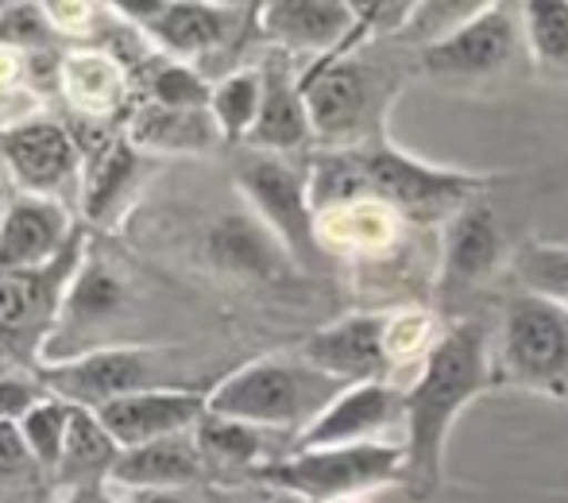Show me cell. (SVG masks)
<instances>
[{
  "mask_svg": "<svg viewBox=\"0 0 568 503\" xmlns=\"http://www.w3.org/2000/svg\"><path fill=\"white\" fill-rule=\"evenodd\" d=\"M495 383L491 333L479 318L453 322L442 333L429 356L422 361L418 376L406 388V476L403 489L414 500H429L442 489L445 445H449L453 422L468 403H476Z\"/></svg>",
  "mask_w": 568,
  "mask_h": 503,
  "instance_id": "cell-1",
  "label": "cell"
},
{
  "mask_svg": "<svg viewBox=\"0 0 568 503\" xmlns=\"http://www.w3.org/2000/svg\"><path fill=\"white\" fill-rule=\"evenodd\" d=\"M341 391H348V383L325 376L302 356L298 361L271 356V361L244 364L229 380H221L205 395V403L217 419L247 422L260 430H286L298 437L337 403Z\"/></svg>",
  "mask_w": 568,
  "mask_h": 503,
  "instance_id": "cell-2",
  "label": "cell"
},
{
  "mask_svg": "<svg viewBox=\"0 0 568 503\" xmlns=\"http://www.w3.org/2000/svg\"><path fill=\"white\" fill-rule=\"evenodd\" d=\"M364 179L367 202H383L410 225H437L460 213L468 202H476L491 179L476 171H453L434 167L418 155H406L383 135L364 148H348Z\"/></svg>",
  "mask_w": 568,
  "mask_h": 503,
  "instance_id": "cell-3",
  "label": "cell"
},
{
  "mask_svg": "<svg viewBox=\"0 0 568 503\" xmlns=\"http://www.w3.org/2000/svg\"><path fill=\"white\" fill-rule=\"evenodd\" d=\"M406 450L390 442L337 445V450L286 453L283 461L255 469L252 481L271 492H291L310 503H344L359 500L364 492L403 484Z\"/></svg>",
  "mask_w": 568,
  "mask_h": 503,
  "instance_id": "cell-4",
  "label": "cell"
},
{
  "mask_svg": "<svg viewBox=\"0 0 568 503\" xmlns=\"http://www.w3.org/2000/svg\"><path fill=\"white\" fill-rule=\"evenodd\" d=\"M491 361L507 388L568 399V310L530 291L510 294Z\"/></svg>",
  "mask_w": 568,
  "mask_h": 503,
  "instance_id": "cell-5",
  "label": "cell"
},
{
  "mask_svg": "<svg viewBox=\"0 0 568 503\" xmlns=\"http://www.w3.org/2000/svg\"><path fill=\"white\" fill-rule=\"evenodd\" d=\"M310 109V124L322 140H356L359 148L383 140V109L390 90L383 74L367 67L359 54L322 59L298 78Z\"/></svg>",
  "mask_w": 568,
  "mask_h": 503,
  "instance_id": "cell-6",
  "label": "cell"
},
{
  "mask_svg": "<svg viewBox=\"0 0 568 503\" xmlns=\"http://www.w3.org/2000/svg\"><path fill=\"white\" fill-rule=\"evenodd\" d=\"M236 182L252 205L260 210L263 225L278 237L298 263H314L322 255L317 241V210L310 202V174L291 167L271 151H252L236 163Z\"/></svg>",
  "mask_w": 568,
  "mask_h": 503,
  "instance_id": "cell-7",
  "label": "cell"
},
{
  "mask_svg": "<svg viewBox=\"0 0 568 503\" xmlns=\"http://www.w3.org/2000/svg\"><path fill=\"white\" fill-rule=\"evenodd\" d=\"M518 47H523V4L487 0L484 12L460 31L434 47H422V70L449 82H484L510 67Z\"/></svg>",
  "mask_w": 568,
  "mask_h": 503,
  "instance_id": "cell-8",
  "label": "cell"
},
{
  "mask_svg": "<svg viewBox=\"0 0 568 503\" xmlns=\"http://www.w3.org/2000/svg\"><path fill=\"white\" fill-rule=\"evenodd\" d=\"M163 361L151 349H101L82 361L59 364V369L43 372L47 395L62 399L70 406H85V411H101L105 403H116L135 391H155L163 388Z\"/></svg>",
  "mask_w": 568,
  "mask_h": 503,
  "instance_id": "cell-9",
  "label": "cell"
},
{
  "mask_svg": "<svg viewBox=\"0 0 568 503\" xmlns=\"http://www.w3.org/2000/svg\"><path fill=\"white\" fill-rule=\"evenodd\" d=\"M387 325L390 310L348 314L302 341L298 356L314 364V369H322L325 376L348 383V388H356V383H390L395 364H390L387 353Z\"/></svg>",
  "mask_w": 568,
  "mask_h": 503,
  "instance_id": "cell-10",
  "label": "cell"
},
{
  "mask_svg": "<svg viewBox=\"0 0 568 503\" xmlns=\"http://www.w3.org/2000/svg\"><path fill=\"white\" fill-rule=\"evenodd\" d=\"M403 411H406L403 388H395V383H356V388L341 391V399L314 422V426L294 437L291 453L379 442L383 430L403 422Z\"/></svg>",
  "mask_w": 568,
  "mask_h": 503,
  "instance_id": "cell-11",
  "label": "cell"
},
{
  "mask_svg": "<svg viewBox=\"0 0 568 503\" xmlns=\"http://www.w3.org/2000/svg\"><path fill=\"white\" fill-rule=\"evenodd\" d=\"M210 403L205 395L179 388H155V391H135L116 403H105L98 414V422L109 430V437L120 450H135V445L163 442L174 434H190L197 422L205 419Z\"/></svg>",
  "mask_w": 568,
  "mask_h": 503,
  "instance_id": "cell-12",
  "label": "cell"
},
{
  "mask_svg": "<svg viewBox=\"0 0 568 503\" xmlns=\"http://www.w3.org/2000/svg\"><path fill=\"white\" fill-rule=\"evenodd\" d=\"M503 263V233L495 210L476 198L460 213L445 221L442 237V268H437V286L442 294L476 291L484 279H491Z\"/></svg>",
  "mask_w": 568,
  "mask_h": 503,
  "instance_id": "cell-13",
  "label": "cell"
},
{
  "mask_svg": "<svg viewBox=\"0 0 568 503\" xmlns=\"http://www.w3.org/2000/svg\"><path fill=\"white\" fill-rule=\"evenodd\" d=\"M260 28L278 51L333 59L356 31V8L344 0H271L260 8Z\"/></svg>",
  "mask_w": 568,
  "mask_h": 503,
  "instance_id": "cell-14",
  "label": "cell"
},
{
  "mask_svg": "<svg viewBox=\"0 0 568 503\" xmlns=\"http://www.w3.org/2000/svg\"><path fill=\"white\" fill-rule=\"evenodd\" d=\"M314 140V124H310V109L302 98V85L294 82L291 67H286L283 51L263 67V109L255 121L247 148L252 151H294L306 148Z\"/></svg>",
  "mask_w": 568,
  "mask_h": 503,
  "instance_id": "cell-15",
  "label": "cell"
},
{
  "mask_svg": "<svg viewBox=\"0 0 568 503\" xmlns=\"http://www.w3.org/2000/svg\"><path fill=\"white\" fill-rule=\"evenodd\" d=\"M67 213L43 198H23L8 210L0 229V271H39L62 260L67 244Z\"/></svg>",
  "mask_w": 568,
  "mask_h": 503,
  "instance_id": "cell-16",
  "label": "cell"
},
{
  "mask_svg": "<svg viewBox=\"0 0 568 503\" xmlns=\"http://www.w3.org/2000/svg\"><path fill=\"white\" fill-rule=\"evenodd\" d=\"M0 151H4L8 167L20 174L23 187L31 190H54L78 163V148L67 135V128L51 121L20 124L12 132L0 135Z\"/></svg>",
  "mask_w": 568,
  "mask_h": 503,
  "instance_id": "cell-17",
  "label": "cell"
},
{
  "mask_svg": "<svg viewBox=\"0 0 568 503\" xmlns=\"http://www.w3.org/2000/svg\"><path fill=\"white\" fill-rule=\"evenodd\" d=\"M202 450L190 434H174L163 442L135 445V450H120L116 465L109 469V481L116 489H179L202 476Z\"/></svg>",
  "mask_w": 568,
  "mask_h": 503,
  "instance_id": "cell-18",
  "label": "cell"
},
{
  "mask_svg": "<svg viewBox=\"0 0 568 503\" xmlns=\"http://www.w3.org/2000/svg\"><path fill=\"white\" fill-rule=\"evenodd\" d=\"M124 12H140L151 36L174 54H202L225 43L232 20L229 8L213 4H124Z\"/></svg>",
  "mask_w": 568,
  "mask_h": 503,
  "instance_id": "cell-19",
  "label": "cell"
},
{
  "mask_svg": "<svg viewBox=\"0 0 568 503\" xmlns=\"http://www.w3.org/2000/svg\"><path fill=\"white\" fill-rule=\"evenodd\" d=\"M406 221L383 202H352L337 210L317 213V241H337L352 252H379L390 241H398Z\"/></svg>",
  "mask_w": 568,
  "mask_h": 503,
  "instance_id": "cell-20",
  "label": "cell"
},
{
  "mask_svg": "<svg viewBox=\"0 0 568 503\" xmlns=\"http://www.w3.org/2000/svg\"><path fill=\"white\" fill-rule=\"evenodd\" d=\"M267 434L271 430L247 426V422H232V419H217V414H210V411H205V419L194 426V442L205 461H217V465H229V469H244L247 476H252L255 469L271 465V461H283L267 445Z\"/></svg>",
  "mask_w": 568,
  "mask_h": 503,
  "instance_id": "cell-21",
  "label": "cell"
},
{
  "mask_svg": "<svg viewBox=\"0 0 568 503\" xmlns=\"http://www.w3.org/2000/svg\"><path fill=\"white\" fill-rule=\"evenodd\" d=\"M132 140L148 143V148H163V151H202V148H213L217 140H225V135H221L210 109L148 105L132 121Z\"/></svg>",
  "mask_w": 568,
  "mask_h": 503,
  "instance_id": "cell-22",
  "label": "cell"
},
{
  "mask_svg": "<svg viewBox=\"0 0 568 503\" xmlns=\"http://www.w3.org/2000/svg\"><path fill=\"white\" fill-rule=\"evenodd\" d=\"M62 260H67V252H62ZM62 260L39 271H0V330L16 333L39 322L54 306V286L62 279V271L54 268H62Z\"/></svg>",
  "mask_w": 568,
  "mask_h": 503,
  "instance_id": "cell-23",
  "label": "cell"
},
{
  "mask_svg": "<svg viewBox=\"0 0 568 503\" xmlns=\"http://www.w3.org/2000/svg\"><path fill=\"white\" fill-rule=\"evenodd\" d=\"M120 457V445L109 437V430L98 422V414L85 406H70V426H67V445H62L59 473L67 481H82V476L109 473Z\"/></svg>",
  "mask_w": 568,
  "mask_h": 503,
  "instance_id": "cell-24",
  "label": "cell"
},
{
  "mask_svg": "<svg viewBox=\"0 0 568 503\" xmlns=\"http://www.w3.org/2000/svg\"><path fill=\"white\" fill-rule=\"evenodd\" d=\"M263 109V67L260 70H236L221 85H213L210 113L217 121L221 135L232 140H247Z\"/></svg>",
  "mask_w": 568,
  "mask_h": 503,
  "instance_id": "cell-25",
  "label": "cell"
},
{
  "mask_svg": "<svg viewBox=\"0 0 568 503\" xmlns=\"http://www.w3.org/2000/svg\"><path fill=\"white\" fill-rule=\"evenodd\" d=\"M523 39L538 67L568 74V0H530V4H523Z\"/></svg>",
  "mask_w": 568,
  "mask_h": 503,
  "instance_id": "cell-26",
  "label": "cell"
},
{
  "mask_svg": "<svg viewBox=\"0 0 568 503\" xmlns=\"http://www.w3.org/2000/svg\"><path fill=\"white\" fill-rule=\"evenodd\" d=\"M515 275L523 291L541 294L568 310V249L565 244L530 241L515 255Z\"/></svg>",
  "mask_w": 568,
  "mask_h": 503,
  "instance_id": "cell-27",
  "label": "cell"
},
{
  "mask_svg": "<svg viewBox=\"0 0 568 503\" xmlns=\"http://www.w3.org/2000/svg\"><path fill=\"white\" fill-rule=\"evenodd\" d=\"M67 426H70V403L47 395L43 403H36L28 414L20 419L23 442H28L31 457L47 469H59L62 461V445H67Z\"/></svg>",
  "mask_w": 568,
  "mask_h": 503,
  "instance_id": "cell-28",
  "label": "cell"
},
{
  "mask_svg": "<svg viewBox=\"0 0 568 503\" xmlns=\"http://www.w3.org/2000/svg\"><path fill=\"white\" fill-rule=\"evenodd\" d=\"M128 174H132V148L124 140H109L105 148L98 151L90 174H85L82 187V202L90 218H105V210L116 202V194L124 190Z\"/></svg>",
  "mask_w": 568,
  "mask_h": 503,
  "instance_id": "cell-29",
  "label": "cell"
},
{
  "mask_svg": "<svg viewBox=\"0 0 568 503\" xmlns=\"http://www.w3.org/2000/svg\"><path fill=\"white\" fill-rule=\"evenodd\" d=\"M213 260L236 271H271L275 241H271L267 229H255L247 221H229L213 233Z\"/></svg>",
  "mask_w": 568,
  "mask_h": 503,
  "instance_id": "cell-30",
  "label": "cell"
},
{
  "mask_svg": "<svg viewBox=\"0 0 568 503\" xmlns=\"http://www.w3.org/2000/svg\"><path fill=\"white\" fill-rule=\"evenodd\" d=\"M487 8V0H426V4H414V16L406 23L403 36L414 39L422 47H434L442 39H449L453 31H460L468 20H476Z\"/></svg>",
  "mask_w": 568,
  "mask_h": 503,
  "instance_id": "cell-31",
  "label": "cell"
},
{
  "mask_svg": "<svg viewBox=\"0 0 568 503\" xmlns=\"http://www.w3.org/2000/svg\"><path fill=\"white\" fill-rule=\"evenodd\" d=\"M213 90L186 67H163L155 74V105L166 109H210Z\"/></svg>",
  "mask_w": 568,
  "mask_h": 503,
  "instance_id": "cell-32",
  "label": "cell"
},
{
  "mask_svg": "<svg viewBox=\"0 0 568 503\" xmlns=\"http://www.w3.org/2000/svg\"><path fill=\"white\" fill-rule=\"evenodd\" d=\"M47 391L31 380L0 376V422H20L36 403H43Z\"/></svg>",
  "mask_w": 568,
  "mask_h": 503,
  "instance_id": "cell-33",
  "label": "cell"
},
{
  "mask_svg": "<svg viewBox=\"0 0 568 503\" xmlns=\"http://www.w3.org/2000/svg\"><path fill=\"white\" fill-rule=\"evenodd\" d=\"M116 302H120V286L105 275V271H90V275L82 279V291L74 294L78 318H90V314H101V310H113Z\"/></svg>",
  "mask_w": 568,
  "mask_h": 503,
  "instance_id": "cell-34",
  "label": "cell"
},
{
  "mask_svg": "<svg viewBox=\"0 0 568 503\" xmlns=\"http://www.w3.org/2000/svg\"><path fill=\"white\" fill-rule=\"evenodd\" d=\"M31 450L23 442L20 422H0V476H20L31 465Z\"/></svg>",
  "mask_w": 568,
  "mask_h": 503,
  "instance_id": "cell-35",
  "label": "cell"
},
{
  "mask_svg": "<svg viewBox=\"0 0 568 503\" xmlns=\"http://www.w3.org/2000/svg\"><path fill=\"white\" fill-rule=\"evenodd\" d=\"M210 503H275V492L271 489H225V492H210Z\"/></svg>",
  "mask_w": 568,
  "mask_h": 503,
  "instance_id": "cell-36",
  "label": "cell"
},
{
  "mask_svg": "<svg viewBox=\"0 0 568 503\" xmlns=\"http://www.w3.org/2000/svg\"><path fill=\"white\" fill-rule=\"evenodd\" d=\"M124 503H194L174 489H124Z\"/></svg>",
  "mask_w": 568,
  "mask_h": 503,
  "instance_id": "cell-37",
  "label": "cell"
},
{
  "mask_svg": "<svg viewBox=\"0 0 568 503\" xmlns=\"http://www.w3.org/2000/svg\"><path fill=\"white\" fill-rule=\"evenodd\" d=\"M74 503H109V500L101 496V492H78Z\"/></svg>",
  "mask_w": 568,
  "mask_h": 503,
  "instance_id": "cell-38",
  "label": "cell"
},
{
  "mask_svg": "<svg viewBox=\"0 0 568 503\" xmlns=\"http://www.w3.org/2000/svg\"><path fill=\"white\" fill-rule=\"evenodd\" d=\"M8 210H12V205H8V194H4V187H0V229H4V221H8Z\"/></svg>",
  "mask_w": 568,
  "mask_h": 503,
  "instance_id": "cell-39",
  "label": "cell"
},
{
  "mask_svg": "<svg viewBox=\"0 0 568 503\" xmlns=\"http://www.w3.org/2000/svg\"><path fill=\"white\" fill-rule=\"evenodd\" d=\"M275 503H310V500H302V496H291V492H275Z\"/></svg>",
  "mask_w": 568,
  "mask_h": 503,
  "instance_id": "cell-40",
  "label": "cell"
},
{
  "mask_svg": "<svg viewBox=\"0 0 568 503\" xmlns=\"http://www.w3.org/2000/svg\"><path fill=\"white\" fill-rule=\"evenodd\" d=\"M344 503H356V500H344Z\"/></svg>",
  "mask_w": 568,
  "mask_h": 503,
  "instance_id": "cell-41",
  "label": "cell"
}]
</instances>
